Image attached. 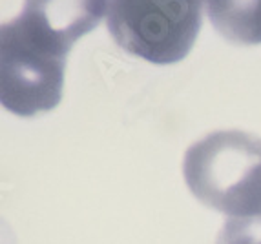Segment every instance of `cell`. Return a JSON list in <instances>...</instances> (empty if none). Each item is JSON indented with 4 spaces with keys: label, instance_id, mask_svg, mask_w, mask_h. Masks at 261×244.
<instances>
[{
    "label": "cell",
    "instance_id": "5b68a950",
    "mask_svg": "<svg viewBox=\"0 0 261 244\" xmlns=\"http://www.w3.org/2000/svg\"><path fill=\"white\" fill-rule=\"evenodd\" d=\"M218 244H261V214L230 217L219 233Z\"/></svg>",
    "mask_w": 261,
    "mask_h": 244
},
{
    "label": "cell",
    "instance_id": "277c9868",
    "mask_svg": "<svg viewBox=\"0 0 261 244\" xmlns=\"http://www.w3.org/2000/svg\"><path fill=\"white\" fill-rule=\"evenodd\" d=\"M205 8L226 40L243 46L261 44V0H206Z\"/></svg>",
    "mask_w": 261,
    "mask_h": 244
},
{
    "label": "cell",
    "instance_id": "6da1fadb",
    "mask_svg": "<svg viewBox=\"0 0 261 244\" xmlns=\"http://www.w3.org/2000/svg\"><path fill=\"white\" fill-rule=\"evenodd\" d=\"M110 0H26L0 27V102L18 117L51 111L62 99L71 46L99 26Z\"/></svg>",
    "mask_w": 261,
    "mask_h": 244
},
{
    "label": "cell",
    "instance_id": "7a4b0ae2",
    "mask_svg": "<svg viewBox=\"0 0 261 244\" xmlns=\"http://www.w3.org/2000/svg\"><path fill=\"white\" fill-rule=\"evenodd\" d=\"M183 173L192 195L228 217L261 214V139L214 131L188 148Z\"/></svg>",
    "mask_w": 261,
    "mask_h": 244
},
{
    "label": "cell",
    "instance_id": "3957f363",
    "mask_svg": "<svg viewBox=\"0 0 261 244\" xmlns=\"http://www.w3.org/2000/svg\"><path fill=\"white\" fill-rule=\"evenodd\" d=\"M206 0H110L106 26L119 48L166 66L190 53Z\"/></svg>",
    "mask_w": 261,
    "mask_h": 244
}]
</instances>
